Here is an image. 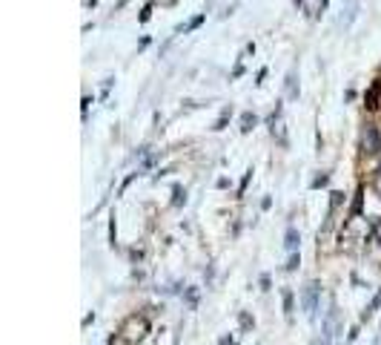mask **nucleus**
Masks as SVG:
<instances>
[{
  "instance_id": "a211bd4d",
  "label": "nucleus",
  "mask_w": 381,
  "mask_h": 345,
  "mask_svg": "<svg viewBox=\"0 0 381 345\" xmlns=\"http://www.w3.org/2000/svg\"><path fill=\"white\" fill-rule=\"evenodd\" d=\"M295 3H304V0H295Z\"/></svg>"
},
{
  "instance_id": "f257e3e1",
  "label": "nucleus",
  "mask_w": 381,
  "mask_h": 345,
  "mask_svg": "<svg viewBox=\"0 0 381 345\" xmlns=\"http://www.w3.org/2000/svg\"><path fill=\"white\" fill-rule=\"evenodd\" d=\"M146 328H149V322H146L144 316H129V319L123 322L118 339H121L123 345H135V342H141V339H144Z\"/></svg>"
},
{
  "instance_id": "0eeeda50",
  "label": "nucleus",
  "mask_w": 381,
  "mask_h": 345,
  "mask_svg": "<svg viewBox=\"0 0 381 345\" xmlns=\"http://www.w3.org/2000/svg\"><path fill=\"white\" fill-rule=\"evenodd\" d=\"M284 314H287V319H293V291L289 288H284Z\"/></svg>"
},
{
  "instance_id": "6e6552de",
  "label": "nucleus",
  "mask_w": 381,
  "mask_h": 345,
  "mask_svg": "<svg viewBox=\"0 0 381 345\" xmlns=\"http://www.w3.org/2000/svg\"><path fill=\"white\" fill-rule=\"evenodd\" d=\"M255 121H258V118L252 115V112H244V115H241V132H250L252 127H255Z\"/></svg>"
},
{
  "instance_id": "39448f33",
  "label": "nucleus",
  "mask_w": 381,
  "mask_h": 345,
  "mask_svg": "<svg viewBox=\"0 0 381 345\" xmlns=\"http://www.w3.org/2000/svg\"><path fill=\"white\" fill-rule=\"evenodd\" d=\"M298 245H301V233H298L295 228H287V233H284V248H287L289 253H295Z\"/></svg>"
},
{
  "instance_id": "7ed1b4c3",
  "label": "nucleus",
  "mask_w": 381,
  "mask_h": 345,
  "mask_svg": "<svg viewBox=\"0 0 381 345\" xmlns=\"http://www.w3.org/2000/svg\"><path fill=\"white\" fill-rule=\"evenodd\" d=\"M335 337H338V308H335V302H332L327 316L321 319V342L318 345H332Z\"/></svg>"
},
{
  "instance_id": "f8f14e48",
  "label": "nucleus",
  "mask_w": 381,
  "mask_h": 345,
  "mask_svg": "<svg viewBox=\"0 0 381 345\" xmlns=\"http://www.w3.org/2000/svg\"><path fill=\"white\" fill-rule=\"evenodd\" d=\"M298 265H301V259H298V253H293V256H289V262L284 265V271H289V273H293L295 268H298Z\"/></svg>"
},
{
  "instance_id": "ddd939ff",
  "label": "nucleus",
  "mask_w": 381,
  "mask_h": 345,
  "mask_svg": "<svg viewBox=\"0 0 381 345\" xmlns=\"http://www.w3.org/2000/svg\"><path fill=\"white\" fill-rule=\"evenodd\" d=\"M149 15H152V3H146V6H144V12H141V23H146V21H149Z\"/></svg>"
},
{
  "instance_id": "2eb2a0df",
  "label": "nucleus",
  "mask_w": 381,
  "mask_h": 345,
  "mask_svg": "<svg viewBox=\"0 0 381 345\" xmlns=\"http://www.w3.org/2000/svg\"><path fill=\"white\" fill-rule=\"evenodd\" d=\"M250 178H252V170H246V176L241 178V187H238V193H244V187L250 184Z\"/></svg>"
},
{
  "instance_id": "f03ea898",
  "label": "nucleus",
  "mask_w": 381,
  "mask_h": 345,
  "mask_svg": "<svg viewBox=\"0 0 381 345\" xmlns=\"http://www.w3.org/2000/svg\"><path fill=\"white\" fill-rule=\"evenodd\" d=\"M318 302H321V282L312 279V282H307V285H304V291H301V308L307 311L309 319H316Z\"/></svg>"
},
{
  "instance_id": "1a4fd4ad",
  "label": "nucleus",
  "mask_w": 381,
  "mask_h": 345,
  "mask_svg": "<svg viewBox=\"0 0 381 345\" xmlns=\"http://www.w3.org/2000/svg\"><path fill=\"white\" fill-rule=\"evenodd\" d=\"M287 95L289 98H298V87H295V72L287 75Z\"/></svg>"
},
{
  "instance_id": "20e7f679",
  "label": "nucleus",
  "mask_w": 381,
  "mask_h": 345,
  "mask_svg": "<svg viewBox=\"0 0 381 345\" xmlns=\"http://www.w3.org/2000/svg\"><path fill=\"white\" fill-rule=\"evenodd\" d=\"M361 147H364V153H381V132L375 124H367L361 130Z\"/></svg>"
},
{
  "instance_id": "f3484780",
  "label": "nucleus",
  "mask_w": 381,
  "mask_h": 345,
  "mask_svg": "<svg viewBox=\"0 0 381 345\" xmlns=\"http://www.w3.org/2000/svg\"><path fill=\"white\" fill-rule=\"evenodd\" d=\"M218 345H235V339H232V337H223V339H221V342H218Z\"/></svg>"
},
{
  "instance_id": "9d476101",
  "label": "nucleus",
  "mask_w": 381,
  "mask_h": 345,
  "mask_svg": "<svg viewBox=\"0 0 381 345\" xmlns=\"http://www.w3.org/2000/svg\"><path fill=\"white\" fill-rule=\"evenodd\" d=\"M187 305H189V308L198 305V288H187Z\"/></svg>"
},
{
  "instance_id": "9b49d317",
  "label": "nucleus",
  "mask_w": 381,
  "mask_h": 345,
  "mask_svg": "<svg viewBox=\"0 0 381 345\" xmlns=\"http://www.w3.org/2000/svg\"><path fill=\"white\" fill-rule=\"evenodd\" d=\"M330 181V173H321L318 178H312V190H318V187H324V184Z\"/></svg>"
},
{
  "instance_id": "4468645a",
  "label": "nucleus",
  "mask_w": 381,
  "mask_h": 345,
  "mask_svg": "<svg viewBox=\"0 0 381 345\" xmlns=\"http://www.w3.org/2000/svg\"><path fill=\"white\" fill-rule=\"evenodd\" d=\"M201 23H204V15H198V17H192V21H189V26H187V29H198Z\"/></svg>"
},
{
  "instance_id": "6ab92c4d",
  "label": "nucleus",
  "mask_w": 381,
  "mask_h": 345,
  "mask_svg": "<svg viewBox=\"0 0 381 345\" xmlns=\"http://www.w3.org/2000/svg\"><path fill=\"white\" fill-rule=\"evenodd\" d=\"M378 345H381V342H378Z\"/></svg>"
},
{
  "instance_id": "423d86ee",
  "label": "nucleus",
  "mask_w": 381,
  "mask_h": 345,
  "mask_svg": "<svg viewBox=\"0 0 381 345\" xmlns=\"http://www.w3.org/2000/svg\"><path fill=\"white\" fill-rule=\"evenodd\" d=\"M378 308H381V291L373 296V302H370V305L364 308V314H361V322H367V319H373V314H375Z\"/></svg>"
},
{
  "instance_id": "dca6fc26",
  "label": "nucleus",
  "mask_w": 381,
  "mask_h": 345,
  "mask_svg": "<svg viewBox=\"0 0 381 345\" xmlns=\"http://www.w3.org/2000/svg\"><path fill=\"white\" fill-rule=\"evenodd\" d=\"M175 205H181V201H187V196H184V190H181V187H175Z\"/></svg>"
}]
</instances>
